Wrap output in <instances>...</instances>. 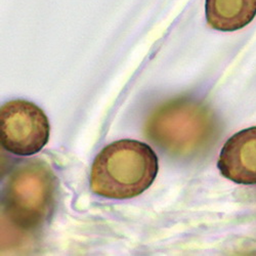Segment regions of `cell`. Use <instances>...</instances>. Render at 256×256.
<instances>
[{
    "label": "cell",
    "mask_w": 256,
    "mask_h": 256,
    "mask_svg": "<svg viewBox=\"0 0 256 256\" xmlns=\"http://www.w3.org/2000/svg\"><path fill=\"white\" fill-rule=\"evenodd\" d=\"M158 170V157L150 146L134 140H117L96 157L90 188L108 199H132L152 186Z\"/></svg>",
    "instance_id": "6da1fadb"
},
{
    "label": "cell",
    "mask_w": 256,
    "mask_h": 256,
    "mask_svg": "<svg viewBox=\"0 0 256 256\" xmlns=\"http://www.w3.org/2000/svg\"><path fill=\"white\" fill-rule=\"evenodd\" d=\"M56 194V178L48 164L31 161L16 167L10 176L4 203L14 222L35 228L50 216Z\"/></svg>",
    "instance_id": "7a4b0ae2"
},
{
    "label": "cell",
    "mask_w": 256,
    "mask_h": 256,
    "mask_svg": "<svg viewBox=\"0 0 256 256\" xmlns=\"http://www.w3.org/2000/svg\"><path fill=\"white\" fill-rule=\"evenodd\" d=\"M150 138L166 150L186 154L196 151L211 134V119L200 106L176 102L166 104L148 124Z\"/></svg>",
    "instance_id": "3957f363"
},
{
    "label": "cell",
    "mask_w": 256,
    "mask_h": 256,
    "mask_svg": "<svg viewBox=\"0 0 256 256\" xmlns=\"http://www.w3.org/2000/svg\"><path fill=\"white\" fill-rule=\"evenodd\" d=\"M50 126L46 113L25 100L6 102L0 110L2 146L18 156H31L48 142Z\"/></svg>",
    "instance_id": "277c9868"
},
{
    "label": "cell",
    "mask_w": 256,
    "mask_h": 256,
    "mask_svg": "<svg viewBox=\"0 0 256 256\" xmlns=\"http://www.w3.org/2000/svg\"><path fill=\"white\" fill-rule=\"evenodd\" d=\"M218 167L228 180L239 184H256V126L246 128L224 144Z\"/></svg>",
    "instance_id": "5b68a950"
},
{
    "label": "cell",
    "mask_w": 256,
    "mask_h": 256,
    "mask_svg": "<svg viewBox=\"0 0 256 256\" xmlns=\"http://www.w3.org/2000/svg\"><path fill=\"white\" fill-rule=\"evenodd\" d=\"M207 24L222 32H232L249 25L256 16V0H206Z\"/></svg>",
    "instance_id": "8992f818"
}]
</instances>
